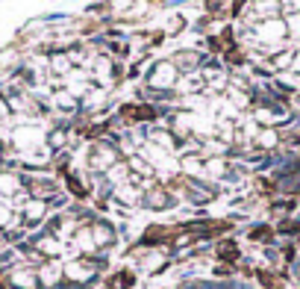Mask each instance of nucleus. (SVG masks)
I'll use <instances>...</instances> for the list:
<instances>
[{"instance_id":"1","label":"nucleus","mask_w":300,"mask_h":289,"mask_svg":"<svg viewBox=\"0 0 300 289\" xmlns=\"http://www.w3.org/2000/svg\"><path fill=\"white\" fill-rule=\"evenodd\" d=\"M218 257L221 260H239V245L236 242H221V248H218Z\"/></svg>"},{"instance_id":"2","label":"nucleus","mask_w":300,"mask_h":289,"mask_svg":"<svg viewBox=\"0 0 300 289\" xmlns=\"http://www.w3.org/2000/svg\"><path fill=\"white\" fill-rule=\"evenodd\" d=\"M259 281H262V284H265L268 289H280V281H274L268 272H259Z\"/></svg>"},{"instance_id":"3","label":"nucleus","mask_w":300,"mask_h":289,"mask_svg":"<svg viewBox=\"0 0 300 289\" xmlns=\"http://www.w3.org/2000/svg\"><path fill=\"white\" fill-rule=\"evenodd\" d=\"M268 236H271V227H259L250 233V239H268Z\"/></svg>"},{"instance_id":"4","label":"nucleus","mask_w":300,"mask_h":289,"mask_svg":"<svg viewBox=\"0 0 300 289\" xmlns=\"http://www.w3.org/2000/svg\"><path fill=\"white\" fill-rule=\"evenodd\" d=\"M130 115H136V118H153V109H130Z\"/></svg>"}]
</instances>
